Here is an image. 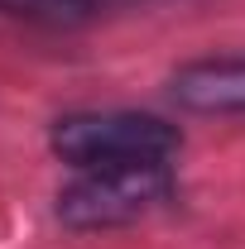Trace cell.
<instances>
[{"mask_svg": "<svg viewBox=\"0 0 245 249\" xmlns=\"http://www.w3.org/2000/svg\"><path fill=\"white\" fill-rule=\"evenodd\" d=\"M173 101L183 110H197V115H245V53L178 67Z\"/></svg>", "mask_w": 245, "mask_h": 249, "instance_id": "obj_3", "label": "cell"}, {"mask_svg": "<svg viewBox=\"0 0 245 249\" xmlns=\"http://www.w3.org/2000/svg\"><path fill=\"white\" fill-rule=\"evenodd\" d=\"M48 149L72 168H135V163H168L183 149L178 124L149 110H77L48 129Z\"/></svg>", "mask_w": 245, "mask_h": 249, "instance_id": "obj_1", "label": "cell"}, {"mask_svg": "<svg viewBox=\"0 0 245 249\" xmlns=\"http://www.w3.org/2000/svg\"><path fill=\"white\" fill-rule=\"evenodd\" d=\"M173 196L168 163H135V168H82L58 192V220L67 230H116L144 220Z\"/></svg>", "mask_w": 245, "mask_h": 249, "instance_id": "obj_2", "label": "cell"}, {"mask_svg": "<svg viewBox=\"0 0 245 249\" xmlns=\"http://www.w3.org/2000/svg\"><path fill=\"white\" fill-rule=\"evenodd\" d=\"M101 0H0V15L24 19V24H43V29H72L87 24Z\"/></svg>", "mask_w": 245, "mask_h": 249, "instance_id": "obj_4", "label": "cell"}]
</instances>
